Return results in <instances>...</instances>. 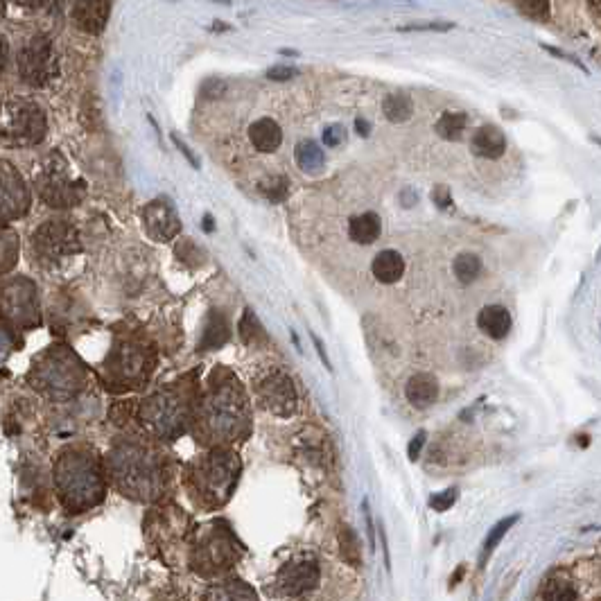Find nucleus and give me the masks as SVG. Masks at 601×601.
Listing matches in <instances>:
<instances>
[{
	"mask_svg": "<svg viewBox=\"0 0 601 601\" xmlns=\"http://www.w3.org/2000/svg\"><path fill=\"white\" fill-rule=\"evenodd\" d=\"M21 80L30 86H43L55 75V59H52V43L46 34H34L25 43L19 55Z\"/></svg>",
	"mask_w": 601,
	"mask_h": 601,
	"instance_id": "obj_9",
	"label": "nucleus"
},
{
	"mask_svg": "<svg viewBox=\"0 0 601 601\" xmlns=\"http://www.w3.org/2000/svg\"><path fill=\"white\" fill-rule=\"evenodd\" d=\"M425 439H428V432H418L416 437L409 441V448H407V455H409V459L412 461H416L418 457H421V450H423V446H425Z\"/></svg>",
	"mask_w": 601,
	"mask_h": 601,
	"instance_id": "obj_40",
	"label": "nucleus"
},
{
	"mask_svg": "<svg viewBox=\"0 0 601 601\" xmlns=\"http://www.w3.org/2000/svg\"><path fill=\"white\" fill-rule=\"evenodd\" d=\"M14 3L21 5V7H30V10H41V7L50 5L52 0H14Z\"/></svg>",
	"mask_w": 601,
	"mask_h": 601,
	"instance_id": "obj_47",
	"label": "nucleus"
},
{
	"mask_svg": "<svg viewBox=\"0 0 601 601\" xmlns=\"http://www.w3.org/2000/svg\"><path fill=\"white\" fill-rule=\"evenodd\" d=\"M355 127H357V132H360V136H369V132H371L369 123H367V120H362V118L355 120Z\"/></svg>",
	"mask_w": 601,
	"mask_h": 601,
	"instance_id": "obj_48",
	"label": "nucleus"
},
{
	"mask_svg": "<svg viewBox=\"0 0 601 601\" xmlns=\"http://www.w3.org/2000/svg\"><path fill=\"white\" fill-rule=\"evenodd\" d=\"M48 123L46 113L37 102L30 100H14L5 109V127L3 138L7 145L30 147L41 143L46 138Z\"/></svg>",
	"mask_w": 601,
	"mask_h": 601,
	"instance_id": "obj_7",
	"label": "nucleus"
},
{
	"mask_svg": "<svg viewBox=\"0 0 601 601\" xmlns=\"http://www.w3.org/2000/svg\"><path fill=\"white\" fill-rule=\"evenodd\" d=\"M240 475V459L231 450H213L202 457L193 468V484L197 493L213 507L224 504L231 498V493L238 484Z\"/></svg>",
	"mask_w": 601,
	"mask_h": 601,
	"instance_id": "obj_5",
	"label": "nucleus"
},
{
	"mask_svg": "<svg viewBox=\"0 0 601 601\" xmlns=\"http://www.w3.org/2000/svg\"><path fill=\"white\" fill-rule=\"evenodd\" d=\"M258 398L267 412L276 416H290L296 409L294 382L283 371H269L258 380Z\"/></svg>",
	"mask_w": 601,
	"mask_h": 601,
	"instance_id": "obj_11",
	"label": "nucleus"
},
{
	"mask_svg": "<svg viewBox=\"0 0 601 601\" xmlns=\"http://www.w3.org/2000/svg\"><path fill=\"white\" fill-rule=\"evenodd\" d=\"M371 272H373V276L378 278L380 283H385V285L398 283L405 274V260L394 249L380 251V254L373 258Z\"/></svg>",
	"mask_w": 601,
	"mask_h": 601,
	"instance_id": "obj_23",
	"label": "nucleus"
},
{
	"mask_svg": "<svg viewBox=\"0 0 601 601\" xmlns=\"http://www.w3.org/2000/svg\"><path fill=\"white\" fill-rule=\"evenodd\" d=\"M229 333L231 328L226 324L222 312H211V317H208L204 326V335H202V342H199V348H202V351H215V348L226 344Z\"/></svg>",
	"mask_w": 601,
	"mask_h": 601,
	"instance_id": "obj_25",
	"label": "nucleus"
},
{
	"mask_svg": "<svg viewBox=\"0 0 601 601\" xmlns=\"http://www.w3.org/2000/svg\"><path fill=\"white\" fill-rule=\"evenodd\" d=\"M299 73L296 68H285V66H278V68H272V71L267 73L269 80L274 82H285V80H292V77Z\"/></svg>",
	"mask_w": 601,
	"mask_h": 601,
	"instance_id": "obj_43",
	"label": "nucleus"
},
{
	"mask_svg": "<svg viewBox=\"0 0 601 601\" xmlns=\"http://www.w3.org/2000/svg\"><path fill=\"white\" fill-rule=\"evenodd\" d=\"M540 597L550 599V601H574V599H579L577 590H574L568 581H561V579L547 581L543 592H540Z\"/></svg>",
	"mask_w": 601,
	"mask_h": 601,
	"instance_id": "obj_34",
	"label": "nucleus"
},
{
	"mask_svg": "<svg viewBox=\"0 0 601 601\" xmlns=\"http://www.w3.org/2000/svg\"><path fill=\"white\" fill-rule=\"evenodd\" d=\"M450 23H428V25H405V28H400V32H423V30H434V32H443L450 30Z\"/></svg>",
	"mask_w": 601,
	"mask_h": 601,
	"instance_id": "obj_42",
	"label": "nucleus"
},
{
	"mask_svg": "<svg viewBox=\"0 0 601 601\" xmlns=\"http://www.w3.org/2000/svg\"><path fill=\"white\" fill-rule=\"evenodd\" d=\"M457 495H459L457 489H446V491H441V493H434L432 498H430V507L434 511H439V513L448 511L452 507V504L457 502Z\"/></svg>",
	"mask_w": 601,
	"mask_h": 601,
	"instance_id": "obj_38",
	"label": "nucleus"
},
{
	"mask_svg": "<svg viewBox=\"0 0 601 601\" xmlns=\"http://www.w3.org/2000/svg\"><path fill=\"white\" fill-rule=\"evenodd\" d=\"M30 208V193L25 181L10 163H3V222L19 220Z\"/></svg>",
	"mask_w": 601,
	"mask_h": 601,
	"instance_id": "obj_14",
	"label": "nucleus"
},
{
	"mask_svg": "<svg viewBox=\"0 0 601 601\" xmlns=\"http://www.w3.org/2000/svg\"><path fill=\"white\" fill-rule=\"evenodd\" d=\"M197 554L202 556L204 568H208L206 572L229 570V565L235 561V547L224 536H213L204 547H199Z\"/></svg>",
	"mask_w": 601,
	"mask_h": 601,
	"instance_id": "obj_19",
	"label": "nucleus"
},
{
	"mask_svg": "<svg viewBox=\"0 0 601 601\" xmlns=\"http://www.w3.org/2000/svg\"><path fill=\"white\" fill-rule=\"evenodd\" d=\"M263 333H265V330L260 328L258 319L254 315H251V310H247L245 317H242V321H240V335H242V339H245L247 344H256L258 337L265 339Z\"/></svg>",
	"mask_w": 601,
	"mask_h": 601,
	"instance_id": "obj_37",
	"label": "nucleus"
},
{
	"mask_svg": "<svg viewBox=\"0 0 601 601\" xmlns=\"http://www.w3.org/2000/svg\"><path fill=\"white\" fill-rule=\"evenodd\" d=\"M111 14L109 0H75L73 7V21L82 32L98 37L102 30L107 28Z\"/></svg>",
	"mask_w": 601,
	"mask_h": 601,
	"instance_id": "obj_17",
	"label": "nucleus"
},
{
	"mask_svg": "<svg viewBox=\"0 0 601 601\" xmlns=\"http://www.w3.org/2000/svg\"><path fill=\"white\" fill-rule=\"evenodd\" d=\"M294 159H296V165H299L303 172L315 174L324 168L326 154L315 141H301L294 150Z\"/></svg>",
	"mask_w": 601,
	"mask_h": 601,
	"instance_id": "obj_26",
	"label": "nucleus"
},
{
	"mask_svg": "<svg viewBox=\"0 0 601 601\" xmlns=\"http://www.w3.org/2000/svg\"><path fill=\"white\" fill-rule=\"evenodd\" d=\"M321 572L315 561H299L287 563L285 568L278 572V586L290 597H301L306 592L315 590L319 586Z\"/></svg>",
	"mask_w": 601,
	"mask_h": 601,
	"instance_id": "obj_15",
	"label": "nucleus"
},
{
	"mask_svg": "<svg viewBox=\"0 0 601 601\" xmlns=\"http://www.w3.org/2000/svg\"><path fill=\"white\" fill-rule=\"evenodd\" d=\"M382 111H385V116L391 123H405V120L412 118L414 102L407 93H391L382 102Z\"/></svg>",
	"mask_w": 601,
	"mask_h": 601,
	"instance_id": "obj_27",
	"label": "nucleus"
},
{
	"mask_svg": "<svg viewBox=\"0 0 601 601\" xmlns=\"http://www.w3.org/2000/svg\"><path fill=\"white\" fill-rule=\"evenodd\" d=\"M452 269H455V276L459 278V283H473L477 281V276L482 274V260H479V256L475 254H459L455 258V265H452Z\"/></svg>",
	"mask_w": 601,
	"mask_h": 601,
	"instance_id": "obj_31",
	"label": "nucleus"
},
{
	"mask_svg": "<svg viewBox=\"0 0 601 601\" xmlns=\"http://www.w3.org/2000/svg\"><path fill=\"white\" fill-rule=\"evenodd\" d=\"M346 141V129L342 125H330L324 129L326 147H339Z\"/></svg>",
	"mask_w": 601,
	"mask_h": 601,
	"instance_id": "obj_39",
	"label": "nucleus"
},
{
	"mask_svg": "<svg viewBox=\"0 0 601 601\" xmlns=\"http://www.w3.org/2000/svg\"><path fill=\"white\" fill-rule=\"evenodd\" d=\"M199 425L208 441H235L249 428V400L238 380L217 382L199 407Z\"/></svg>",
	"mask_w": 601,
	"mask_h": 601,
	"instance_id": "obj_3",
	"label": "nucleus"
},
{
	"mask_svg": "<svg viewBox=\"0 0 601 601\" xmlns=\"http://www.w3.org/2000/svg\"><path fill=\"white\" fill-rule=\"evenodd\" d=\"M520 520V516L518 513H513V516H509V518H504V520H500L498 525L495 527H491V531H489V536H486V540H484V547H482V556H479V568H484L486 565V561H489V556L495 552V547H498L500 543H502V538L507 536V531H511V527L516 525V522Z\"/></svg>",
	"mask_w": 601,
	"mask_h": 601,
	"instance_id": "obj_28",
	"label": "nucleus"
},
{
	"mask_svg": "<svg viewBox=\"0 0 601 601\" xmlns=\"http://www.w3.org/2000/svg\"><path fill=\"white\" fill-rule=\"evenodd\" d=\"M477 326L491 339H504L511 330V315L504 306H486L477 315Z\"/></svg>",
	"mask_w": 601,
	"mask_h": 601,
	"instance_id": "obj_22",
	"label": "nucleus"
},
{
	"mask_svg": "<svg viewBox=\"0 0 601 601\" xmlns=\"http://www.w3.org/2000/svg\"><path fill=\"white\" fill-rule=\"evenodd\" d=\"M37 190L50 208H71L82 202L84 184H73L64 168H46L37 179Z\"/></svg>",
	"mask_w": 601,
	"mask_h": 601,
	"instance_id": "obj_10",
	"label": "nucleus"
},
{
	"mask_svg": "<svg viewBox=\"0 0 601 601\" xmlns=\"http://www.w3.org/2000/svg\"><path fill=\"white\" fill-rule=\"evenodd\" d=\"M310 337H312V342H315V346H317V353H319V357H321V362L326 364V369H328V371H333V364H330V360H328L326 348H324V344H321V339H319L315 333H310Z\"/></svg>",
	"mask_w": 601,
	"mask_h": 601,
	"instance_id": "obj_45",
	"label": "nucleus"
},
{
	"mask_svg": "<svg viewBox=\"0 0 601 601\" xmlns=\"http://www.w3.org/2000/svg\"><path fill=\"white\" fill-rule=\"evenodd\" d=\"M543 48H545L547 52H554V55H556V57H565L561 50H556V48H552V46H543ZM568 59H570V62H574V64H577V66H581V64L577 62V59H572V57H568ZM581 68H583V66H581ZM583 71H586V68H583Z\"/></svg>",
	"mask_w": 601,
	"mask_h": 601,
	"instance_id": "obj_49",
	"label": "nucleus"
},
{
	"mask_svg": "<svg viewBox=\"0 0 601 601\" xmlns=\"http://www.w3.org/2000/svg\"><path fill=\"white\" fill-rule=\"evenodd\" d=\"M3 310L7 324L16 328H32L39 324V301L37 287L28 278H14L5 283Z\"/></svg>",
	"mask_w": 601,
	"mask_h": 601,
	"instance_id": "obj_8",
	"label": "nucleus"
},
{
	"mask_svg": "<svg viewBox=\"0 0 601 601\" xmlns=\"http://www.w3.org/2000/svg\"><path fill=\"white\" fill-rule=\"evenodd\" d=\"M34 251L46 260H59L66 254H73L77 249V235L75 229L64 220H52L41 226L34 233Z\"/></svg>",
	"mask_w": 601,
	"mask_h": 601,
	"instance_id": "obj_12",
	"label": "nucleus"
},
{
	"mask_svg": "<svg viewBox=\"0 0 601 601\" xmlns=\"http://www.w3.org/2000/svg\"><path fill=\"white\" fill-rule=\"evenodd\" d=\"M405 396L414 407H430L439 398V382L430 373H416L407 380Z\"/></svg>",
	"mask_w": 601,
	"mask_h": 601,
	"instance_id": "obj_20",
	"label": "nucleus"
},
{
	"mask_svg": "<svg viewBox=\"0 0 601 601\" xmlns=\"http://www.w3.org/2000/svg\"><path fill=\"white\" fill-rule=\"evenodd\" d=\"M138 416H141L143 428L156 434L159 439H174L186 428L188 405L174 391H159V394L143 400Z\"/></svg>",
	"mask_w": 601,
	"mask_h": 601,
	"instance_id": "obj_6",
	"label": "nucleus"
},
{
	"mask_svg": "<svg viewBox=\"0 0 601 601\" xmlns=\"http://www.w3.org/2000/svg\"><path fill=\"white\" fill-rule=\"evenodd\" d=\"M468 127V116L461 111H446L437 123V134L446 141H459Z\"/></svg>",
	"mask_w": 601,
	"mask_h": 601,
	"instance_id": "obj_29",
	"label": "nucleus"
},
{
	"mask_svg": "<svg viewBox=\"0 0 601 601\" xmlns=\"http://www.w3.org/2000/svg\"><path fill=\"white\" fill-rule=\"evenodd\" d=\"M364 520H367L369 545H371V550H373V547H376V531H373V518H371V507H369V500H364Z\"/></svg>",
	"mask_w": 601,
	"mask_h": 601,
	"instance_id": "obj_44",
	"label": "nucleus"
},
{
	"mask_svg": "<svg viewBox=\"0 0 601 601\" xmlns=\"http://www.w3.org/2000/svg\"><path fill=\"white\" fill-rule=\"evenodd\" d=\"M111 367L125 382H143L152 373V362H147L145 348L136 344H125L123 348H118L111 360Z\"/></svg>",
	"mask_w": 601,
	"mask_h": 601,
	"instance_id": "obj_16",
	"label": "nucleus"
},
{
	"mask_svg": "<svg viewBox=\"0 0 601 601\" xmlns=\"http://www.w3.org/2000/svg\"><path fill=\"white\" fill-rule=\"evenodd\" d=\"M143 224L145 233L150 235L154 242H168L177 238V233L181 231V220L177 211H174L170 202H163V199H154V202L143 208Z\"/></svg>",
	"mask_w": 601,
	"mask_h": 601,
	"instance_id": "obj_13",
	"label": "nucleus"
},
{
	"mask_svg": "<svg viewBox=\"0 0 601 601\" xmlns=\"http://www.w3.org/2000/svg\"><path fill=\"white\" fill-rule=\"evenodd\" d=\"M432 202L437 204L439 208H443V211H446V208H450L452 206V197H450V190L446 188V186H439V188H434L432 190Z\"/></svg>",
	"mask_w": 601,
	"mask_h": 601,
	"instance_id": "obj_41",
	"label": "nucleus"
},
{
	"mask_svg": "<svg viewBox=\"0 0 601 601\" xmlns=\"http://www.w3.org/2000/svg\"><path fill=\"white\" fill-rule=\"evenodd\" d=\"M520 12L534 21L550 19V0H516Z\"/></svg>",
	"mask_w": 601,
	"mask_h": 601,
	"instance_id": "obj_35",
	"label": "nucleus"
},
{
	"mask_svg": "<svg viewBox=\"0 0 601 601\" xmlns=\"http://www.w3.org/2000/svg\"><path fill=\"white\" fill-rule=\"evenodd\" d=\"M109 473L120 491L138 500L159 498L165 486L163 457L138 441H123L111 450Z\"/></svg>",
	"mask_w": 601,
	"mask_h": 601,
	"instance_id": "obj_1",
	"label": "nucleus"
},
{
	"mask_svg": "<svg viewBox=\"0 0 601 601\" xmlns=\"http://www.w3.org/2000/svg\"><path fill=\"white\" fill-rule=\"evenodd\" d=\"M55 489L68 511L82 513L102 502L107 482L93 455L84 450H68L55 464Z\"/></svg>",
	"mask_w": 601,
	"mask_h": 601,
	"instance_id": "obj_2",
	"label": "nucleus"
},
{
	"mask_svg": "<svg viewBox=\"0 0 601 601\" xmlns=\"http://www.w3.org/2000/svg\"><path fill=\"white\" fill-rule=\"evenodd\" d=\"M470 150H473L477 156L482 159H500V156L507 152V136L500 127L495 125H482L473 134V141H470Z\"/></svg>",
	"mask_w": 601,
	"mask_h": 601,
	"instance_id": "obj_18",
	"label": "nucleus"
},
{
	"mask_svg": "<svg viewBox=\"0 0 601 601\" xmlns=\"http://www.w3.org/2000/svg\"><path fill=\"white\" fill-rule=\"evenodd\" d=\"M84 378L82 364L64 348H50L32 371L34 389L55 400L73 398L84 387Z\"/></svg>",
	"mask_w": 601,
	"mask_h": 601,
	"instance_id": "obj_4",
	"label": "nucleus"
},
{
	"mask_svg": "<svg viewBox=\"0 0 601 601\" xmlns=\"http://www.w3.org/2000/svg\"><path fill=\"white\" fill-rule=\"evenodd\" d=\"M249 138H251V145H254L258 152L272 154L278 150V147H281L283 132H281V127H278L276 120L260 118L249 127Z\"/></svg>",
	"mask_w": 601,
	"mask_h": 601,
	"instance_id": "obj_21",
	"label": "nucleus"
},
{
	"mask_svg": "<svg viewBox=\"0 0 601 601\" xmlns=\"http://www.w3.org/2000/svg\"><path fill=\"white\" fill-rule=\"evenodd\" d=\"M16 256H19V242H16L14 231L7 229V226H5V233H3V267H0V269H3V274H7L14 267Z\"/></svg>",
	"mask_w": 601,
	"mask_h": 601,
	"instance_id": "obj_36",
	"label": "nucleus"
},
{
	"mask_svg": "<svg viewBox=\"0 0 601 601\" xmlns=\"http://www.w3.org/2000/svg\"><path fill=\"white\" fill-rule=\"evenodd\" d=\"M204 231H208V233L213 231V220H211V215H206V217H204Z\"/></svg>",
	"mask_w": 601,
	"mask_h": 601,
	"instance_id": "obj_50",
	"label": "nucleus"
},
{
	"mask_svg": "<svg viewBox=\"0 0 601 601\" xmlns=\"http://www.w3.org/2000/svg\"><path fill=\"white\" fill-rule=\"evenodd\" d=\"M206 599H256V592L247 588V583L242 581H229L222 586H215V590L206 592Z\"/></svg>",
	"mask_w": 601,
	"mask_h": 601,
	"instance_id": "obj_32",
	"label": "nucleus"
},
{
	"mask_svg": "<svg viewBox=\"0 0 601 601\" xmlns=\"http://www.w3.org/2000/svg\"><path fill=\"white\" fill-rule=\"evenodd\" d=\"M260 193H263L269 202L281 204L290 195V179L283 177V174H278V177H269L265 179L263 184H260Z\"/></svg>",
	"mask_w": 601,
	"mask_h": 601,
	"instance_id": "obj_33",
	"label": "nucleus"
},
{
	"mask_svg": "<svg viewBox=\"0 0 601 601\" xmlns=\"http://www.w3.org/2000/svg\"><path fill=\"white\" fill-rule=\"evenodd\" d=\"M339 547H342V559L351 565V568H362L360 540H357L351 527H342V531H339Z\"/></svg>",
	"mask_w": 601,
	"mask_h": 601,
	"instance_id": "obj_30",
	"label": "nucleus"
},
{
	"mask_svg": "<svg viewBox=\"0 0 601 601\" xmlns=\"http://www.w3.org/2000/svg\"><path fill=\"white\" fill-rule=\"evenodd\" d=\"M382 222L378 213H362L348 222V238L357 245H373L380 238Z\"/></svg>",
	"mask_w": 601,
	"mask_h": 601,
	"instance_id": "obj_24",
	"label": "nucleus"
},
{
	"mask_svg": "<svg viewBox=\"0 0 601 601\" xmlns=\"http://www.w3.org/2000/svg\"><path fill=\"white\" fill-rule=\"evenodd\" d=\"M172 141H174V145H177V147H179V150H181V152H184V156H186V159L190 161V165H193V168H199V161L195 159V156H193V152H190V150H188V145H186L184 141H179V138H177V136H172Z\"/></svg>",
	"mask_w": 601,
	"mask_h": 601,
	"instance_id": "obj_46",
	"label": "nucleus"
}]
</instances>
